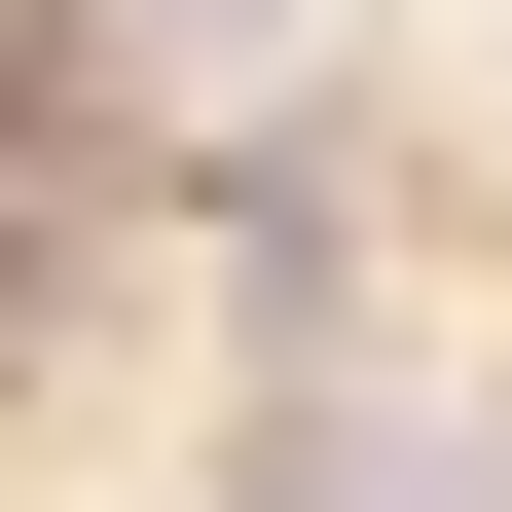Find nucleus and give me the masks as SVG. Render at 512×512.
<instances>
[{"instance_id": "obj_1", "label": "nucleus", "mask_w": 512, "mask_h": 512, "mask_svg": "<svg viewBox=\"0 0 512 512\" xmlns=\"http://www.w3.org/2000/svg\"><path fill=\"white\" fill-rule=\"evenodd\" d=\"M183 37H293V0H183Z\"/></svg>"}]
</instances>
